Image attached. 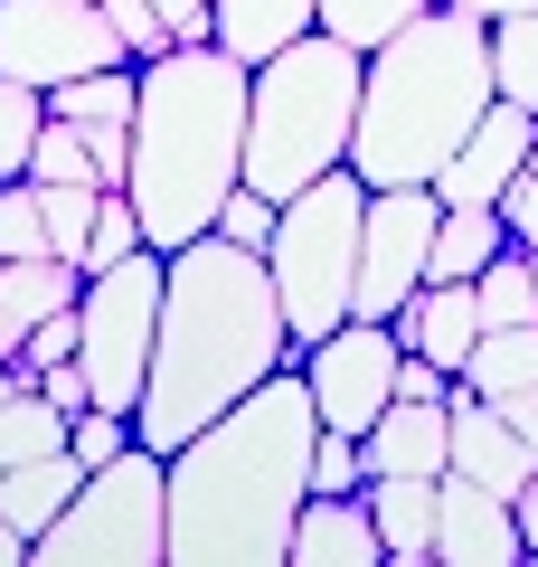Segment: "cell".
<instances>
[{
	"mask_svg": "<svg viewBox=\"0 0 538 567\" xmlns=\"http://www.w3.org/2000/svg\"><path fill=\"white\" fill-rule=\"evenodd\" d=\"M444 416H454V473H473V483H492V492H519V483L538 473V454L519 445V425L500 416L482 388H463V379H454Z\"/></svg>",
	"mask_w": 538,
	"mask_h": 567,
	"instance_id": "obj_14",
	"label": "cell"
},
{
	"mask_svg": "<svg viewBox=\"0 0 538 567\" xmlns=\"http://www.w3.org/2000/svg\"><path fill=\"white\" fill-rule=\"evenodd\" d=\"M500 218H510V237H519V246H538V162L519 171L510 189H500Z\"/></svg>",
	"mask_w": 538,
	"mask_h": 567,
	"instance_id": "obj_37",
	"label": "cell"
},
{
	"mask_svg": "<svg viewBox=\"0 0 538 567\" xmlns=\"http://www.w3.org/2000/svg\"><path fill=\"white\" fill-rule=\"evenodd\" d=\"M48 133V85L0 76V181H29V152Z\"/></svg>",
	"mask_w": 538,
	"mask_h": 567,
	"instance_id": "obj_26",
	"label": "cell"
},
{
	"mask_svg": "<svg viewBox=\"0 0 538 567\" xmlns=\"http://www.w3.org/2000/svg\"><path fill=\"white\" fill-rule=\"evenodd\" d=\"M0 256H58V246H48L39 181H0Z\"/></svg>",
	"mask_w": 538,
	"mask_h": 567,
	"instance_id": "obj_29",
	"label": "cell"
},
{
	"mask_svg": "<svg viewBox=\"0 0 538 567\" xmlns=\"http://www.w3.org/2000/svg\"><path fill=\"white\" fill-rule=\"evenodd\" d=\"M500 104L492 76V20L435 0L397 39L369 48V76H359V133H350V171L369 189H435V171L463 152L482 114Z\"/></svg>",
	"mask_w": 538,
	"mask_h": 567,
	"instance_id": "obj_4",
	"label": "cell"
},
{
	"mask_svg": "<svg viewBox=\"0 0 538 567\" xmlns=\"http://www.w3.org/2000/svg\"><path fill=\"white\" fill-rule=\"evenodd\" d=\"M312 492H369V445H359V435H340V425H321V445H312Z\"/></svg>",
	"mask_w": 538,
	"mask_h": 567,
	"instance_id": "obj_31",
	"label": "cell"
},
{
	"mask_svg": "<svg viewBox=\"0 0 538 567\" xmlns=\"http://www.w3.org/2000/svg\"><path fill=\"white\" fill-rule=\"evenodd\" d=\"M20 558H29V529H20V520H0V567H20Z\"/></svg>",
	"mask_w": 538,
	"mask_h": 567,
	"instance_id": "obj_39",
	"label": "cell"
},
{
	"mask_svg": "<svg viewBox=\"0 0 538 567\" xmlns=\"http://www.w3.org/2000/svg\"><path fill=\"white\" fill-rule=\"evenodd\" d=\"M10 388H29V379H20V360H0V398H10Z\"/></svg>",
	"mask_w": 538,
	"mask_h": 567,
	"instance_id": "obj_41",
	"label": "cell"
},
{
	"mask_svg": "<svg viewBox=\"0 0 538 567\" xmlns=\"http://www.w3.org/2000/svg\"><path fill=\"white\" fill-rule=\"evenodd\" d=\"M359 218H369V181H359L350 162H340L331 181L293 189V199H283V218H275L265 265H275L283 322H293L302 350H312L321 331L350 322V293H359Z\"/></svg>",
	"mask_w": 538,
	"mask_h": 567,
	"instance_id": "obj_6",
	"label": "cell"
},
{
	"mask_svg": "<svg viewBox=\"0 0 538 567\" xmlns=\"http://www.w3.org/2000/svg\"><path fill=\"white\" fill-rule=\"evenodd\" d=\"M454 10H473V20H500V10H529V0H454Z\"/></svg>",
	"mask_w": 538,
	"mask_h": 567,
	"instance_id": "obj_40",
	"label": "cell"
},
{
	"mask_svg": "<svg viewBox=\"0 0 538 567\" xmlns=\"http://www.w3.org/2000/svg\"><path fill=\"white\" fill-rule=\"evenodd\" d=\"M312 445L321 406L302 360L170 445V567H283L312 502Z\"/></svg>",
	"mask_w": 538,
	"mask_h": 567,
	"instance_id": "obj_1",
	"label": "cell"
},
{
	"mask_svg": "<svg viewBox=\"0 0 538 567\" xmlns=\"http://www.w3.org/2000/svg\"><path fill=\"white\" fill-rule=\"evenodd\" d=\"M387 539L369 520V492H312L293 520V558L283 567H379Z\"/></svg>",
	"mask_w": 538,
	"mask_h": 567,
	"instance_id": "obj_15",
	"label": "cell"
},
{
	"mask_svg": "<svg viewBox=\"0 0 538 567\" xmlns=\"http://www.w3.org/2000/svg\"><path fill=\"white\" fill-rule=\"evenodd\" d=\"M473 303H482V331H510V322H538V256L529 246H500L492 265L473 275Z\"/></svg>",
	"mask_w": 538,
	"mask_h": 567,
	"instance_id": "obj_22",
	"label": "cell"
},
{
	"mask_svg": "<svg viewBox=\"0 0 538 567\" xmlns=\"http://www.w3.org/2000/svg\"><path fill=\"white\" fill-rule=\"evenodd\" d=\"M416 10H435V0H321V29L350 39V48H379V39H397Z\"/></svg>",
	"mask_w": 538,
	"mask_h": 567,
	"instance_id": "obj_27",
	"label": "cell"
},
{
	"mask_svg": "<svg viewBox=\"0 0 538 567\" xmlns=\"http://www.w3.org/2000/svg\"><path fill=\"white\" fill-rule=\"evenodd\" d=\"M275 218H283V199H265V189H227V208H218V237L227 246H256V256H265V246H275Z\"/></svg>",
	"mask_w": 538,
	"mask_h": 567,
	"instance_id": "obj_32",
	"label": "cell"
},
{
	"mask_svg": "<svg viewBox=\"0 0 538 567\" xmlns=\"http://www.w3.org/2000/svg\"><path fill=\"white\" fill-rule=\"evenodd\" d=\"M500 246H510V218H500V208H444V218H435V265H425V275L473 284Z\"/></svg>",
	"mask_w": 538,
	"mask_h": 567,
	"instance_id": "obj_23",
	"label": "cell"
},
{
	"mask_svg": "<svg viewBox=\"0 0 538 567\" xmlns=\"http://www.w3.org/2000/svg\"><path fill=\"white\" fill-rule=\"evenodd\" d=\"M39 567H161L170 558V454L123 445L76 483V502L39 529Z\"/></svg>",
	"mask_w": 538,
	"mask_h": 567,
	"instance_id": "obj_7",
	"label": "cell"
},
{
	"mask_svg": "<svg viewBox=\"0 0 538 567\" xmlns=\"http://www.w3.org/2000/svg\"><path fill=\"white\" fill-rule=\"evenodd\" d=\"M397 360H406L397 322H359V312H350L340 331H321V341L302 350V379H312L321 425L369 435V425L387 416V398H397Z\"/></svg>",
	"mask_w": 538,
	"mask_h": 567,
	"instance_id": "obj_11",
	"label": "cell"
},
{
	"mask_svg": "<svg viewBox=\"0 0 538 567\" xmlns=\"http://www.w3.org/2000/svg\"><path fill=\"white\" fill-rule=\"evenodd\" d=\"M435 483L444 473H369V520L397 567H435Z\"/></svg>",
	"mask_w": 538,
	"mask_h": 567,
	"instance_id": "obj_18",
	"label": "cell"
},
{
	"mask_svg": "<svg viewBox=\"0 0 538 567\" xmlns=\"http://www.w3.org/2000/svg\"><path fill=\"white\" fill-rule=\"evenodd\" d=\"M529 152H538V114L500 95L492 114L463 133V152L435 171V199H444V208H500V189L529 171Z\"/></svg>",
	"mask_w": 538,
	"mask_h": 567,
	"instance_id": "obj_13",
	"label": "cell"
},
{
	"mask_svg": "<svg viewBox=\"0 0 538 567\" xmlns=\"http://www.w3.org/2000/svg\"><path fill=\"white\" fill-rule=\"evenodd\" d=\"M397 341H406V350H425V360H444V369L463 379V360H473V341H482V303H473V284L425 275V284H416V303L397 312Z\"/></svg>",
	"mask_w": 538,
	"mask_h": 567,
	"instance_id": "obj_17",
	"label": "cell"
},
{
	"mask_svg": "<svg viewBox=\"0 0 538 567\" xmlns=\"http://www.w3.org/2000/svg\"><path fill=\"white\" fill-rule=\"evenodd\" d=\"M161 20H170V48H199V39H218V0H152Z\"/></svg>",
	"mask_w": 538,
	"mask_h": 567,
	"instance_id": "obj_36",
	"label": "cell"
},
{
	"mask_svg": "<svg viewBox=\"0 0 538 567\" xmlns=\"http://www.w3.org/2000/svg\"><path fill=\"white\" fill-rule=\"evenodd\" d=\"M48 360H76V303H66V312H48V322L20 341V379H39Z\"/></svg>",
	"mask_w": 538,
	"mask_h": 567,
	"instance_id": "obj_35",
	"label": "cell"
},
{
	"mask_svg": "<svg viewBox=\"0 0 538 567\" xmlns=\"http://www.w3.org/2000/svg\"><path fill=\"white\" fill-rule=\"evenodd\" d=\"M463 388H482V398H519V388H538V322L482 331L473 360H463Z\"/></svg>",
	"mask_w": 538,
	"mask_h": 567,
	"instance_id": "obj_24",
	"label": "cell"
},
{
	"mask_svg": "<svg viewBox=\"0 0 538 567\" xmlns=\"http://www.w3.org/2000/svg\"><path fill=\"white\" fill-rule=\"evenodd\" d=\"M29 181H85V189H104V181H95V152H85V133H76L66 114H48L39 152H29Z\"/></svg>",
	"mask_w": 538,
	"mask_h": 567,
	"instance_id": "obj_30",
	"label": "cell"
},
{
	"mask_svg": "<svg viewBox=\"0 0 538 567\" xmlns=\"http://www.w3.org/2000/svg\"><path fill=\"white\" fill-rule=\"evenodd\" d=\"M161 284H170V256L161 246H133L123 265L85 275L76 293V360L95 379V406H142V379H152V341H161Z\"/></svg>",
	"mask_w": 538,
	"mask_h": 567,
	"instance_id": "obj_8",
	"label": "cell"
},
{
	"mask_svg": "<svg viewBox=\"0 0 538 567\" xmlns=\"http://www.w3.org/2000/svg\"><path fill=\"white\" fill-rule=\"evenodd\" d=\"M435 218H444V199L425 181L416 189H369V218H359V293H350L359 322H397L416 303L425 265H435Z\"/></svg>",
	"mask_w": 538,
	"mask_h": 567,
	"instance_id": "obj_10",
	"label": "cell"
},
{
	"mask_svg": "<svg viewBox=\"0 0 538 567\" xmlns=\"http://www.w3.org/2000/svg\"><path fill=\"white\" fill-rule=\"evenodd\" d=\"M76 483H85L76 445H66V454H39V464H0V520H20L29 548H39V529L76 502Z\"/></svg>",
	"mask_w": 538,
	"mask_h": 567,
	"instance_id": "obj_19",
	"label": "cell"
},
{
	"mask_svg": "<svg viewBox=\"0 0 538 567\" xmlns=\"http://www.w3.org/2000/svg\"><path fill=\"white\" fill-rule=\"evenodd\" d=\"M519 558H529V539H519L510 492H492V483L444 464V483H435V567H519Z\"/></svg>",
	"mask_w": 538,
	"mask_h": 567,
	"instance_id": "obj_12",
	"label": "cell"
},
{
	"mask_svg": "<svg viewBox=\"0 0 538 567\" xmlns=\"http://www.w3.org/2000/svg\"><path fill=\"white\" fill-rule=\"evenodd\" d=\"M492 76H500V95H510V104H529V114H538V0L492 20Z\"/></svg>",
	"mask_w": 538,
	"mask_h": 567,
	"instance_id": "obj_25",
	"label": "cell"
},
{
	"mask_svg": "<svg viewBox=\"0 0 538 567\" xmlns=\"http://www.w3.org/2000/svg\"><path fill=\"white\" fill-rule=\"evenodd\" d=\"M302 29H321V0H218V48H237L246 66L293 48Z\"/></svg>",
	"mask_w": 538,
	"mask_h": 567,
	"instance_id": "obj_20",
	"label": "cell"
},
{
	"mask_svg": "<svg viewBox=\"0 0 538 567\" xmlns=\"http://www.w3.org/2000/svg\"><path fill=\"white\" fill-rule=\"evenodd\" d=\"M302 341L283 322L275 265L256 246H227L218 227L189 237L170 256V284H161V341H152V379H142L133 435L152 454L189 445L208 416H227L237 398H256L275 369H293Z\"/></svg>",
	"mask_w": 538,
	"mask_h": 567,
	"instance_id": "obj_2",
	"label": "cell"
},
{
	"mask_svg": "<svg viewBox=\"0 0 538 567\" xmlns=\"http://www.w3.org/2000/svg\"><path fill=\"white\" fill-rule=\"evenodd\" d=\"M359 445H369V473H444L454 464V416H444V398H387V416Z\"/></svg>",
	"mask_w": 538,
	"mask_h": 567,
	"instance_id": "obj_16",
	"label": "cell"
},
{
	"mask_svg": "<svg viewBox=\"0 0 538 567\" xmlns=\"http://www.w3.org/2000/svg\"><path fill=\"white\" fill-rule=\"evenodd\" d=\"M359 76H369V48L331 39V29H302L293 48H275L246 76V189L293 199V189L331 181L359 133Z\"/></svg>",
	"mask_w": 538,
	"mask_h": 567,
	"instance_id": "obj_5",
	"label": "cell"
},
{
	"mask_svg": "<svg viewBox=\"0 0 538 567\" xmlns=\"http://www.w3.org/2000/svg\"><path fill=\"white\" fill-rule=\"evenodd\" d=\"M66 406L48 398L39 379L29 388H10V398H0V464H39V454H66Z\"/></svg>",
	"mask_w": 538,
	"mask_h": 567,
	"instance_id": "obj_21",
	"label": "cell"
},
{
	"mask_svg": "<svg viewBox=\"0 0 538 567\" xmlns=\"http://www.w3.org/2000/svg\"><path fill=\"white\" fill-rule=\"evenodd\" d=\"M510 511H519V539H529V558H538V473L510 492Z\"/></svg>",
	"mask_w": 538,
	"mask_h": 567,
	"instance_id": "obj_38",
	"label": "cell"
},
{
	"mask_svg": "<svg viewBox=\"0 0 538 567\" xmlns=\"http://www.w3.org/2000/svg\"><path fill=\"white\" fill-rule=\"evenodd\" d=\"M246 76L256 66L237 48L199 39V48H161L142 58V95H133V208L142 237L161 256H179L189 237H208L227 208V189L246 181Z\"/></svg>",
	"mask_w": 538,
	"mask_h": 567,
	"instance_id": "obj_3",
	"label": "cell"
},
{
	"mask_svg": "<svg viewBox=\"0 0 538 567\" xmlns=\"http://www.w3.org/2000/svg\"><path fill=\"white\" fill-rule=\"evenodd\" d=\"M104 20L123 29V48H133V66H142V58H161V48H170V20H161L152 0H104Z\"/></svg>",
	"mask_w": 538,
	"mask_h": 567,
	"instance_id": "obj_34",
	"label": "cell"
},
{
	"mask_svg": "<svg viewBox=\"0 0 538 567\" xmlns=\"http://www.w3.org/2000/svg\"><path fill=\"white\" fill-rule=\"evenodd\" d=\"M39 208H48V246L76 265V256H85V237H95L104 189H85V181H39Z\"/></svg>",
	"mask_w": 538,
	"mask_h": 567,
	"instance_id": "obj_28",
	"label": "cell"
},
{
	"mask_svg": "<svg viewBox=\"0 0 538 567\" xmlns=\"http://www.w3.org/2000/svg\"><path fill=\"white\" fill-rule=\"evenodd\" d=\"M123 29L104 20V0H0V76H29L58 95L66 76L123 66Z\"/></svg>",
	"mask_w": 538,
	"mask_h": 567,
	"instance_id": "obj_9",
	"label": "cell"
},
{
	"mask_svg": "<svg viewBox=\"0 0 538 567\" xmlns=\"http://www.w3.org/2000/svg\"><path fill=\"white\" fill-rule=\"evenodd\" d=\"M66 445H76V464L95 473V464H114L123 445H142V435H133V416H123V406H85V416L66 425Z\"/></svg>",
	"mask_w": 538,
	"mask_h": 567,
	"instance_id": "obj_33",
	"label": "cell"
}]
</instances>
